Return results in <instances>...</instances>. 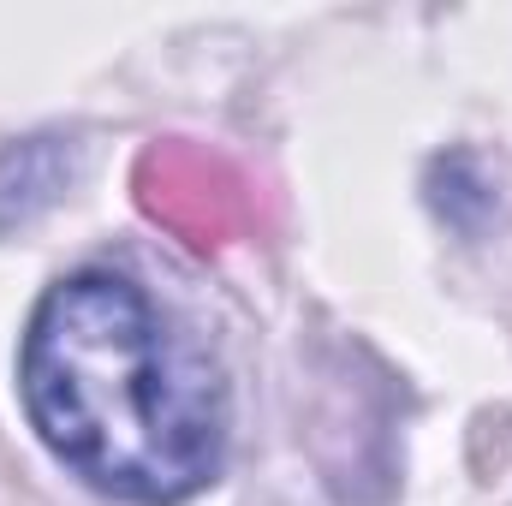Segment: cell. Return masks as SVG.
Wrapping results in <instances>:
<instances>
[{
	"instance_id": "6da1fadb",
	"label": "cell",
	"mask_w": 512,
	"mask_h": 506,
	"mask_svg": "<svg viewBox=\"0 0 512 506\" xmlns=\"http://www.w3.org/2000/svg\"><path fill=\"white\" fill-rule=\"evenodd\" d=\"M18 393L42 447L108 501L179 506L221 477L227 387L131 274L78 268L36 298Z\"/></svg>"
}]
</instances>
